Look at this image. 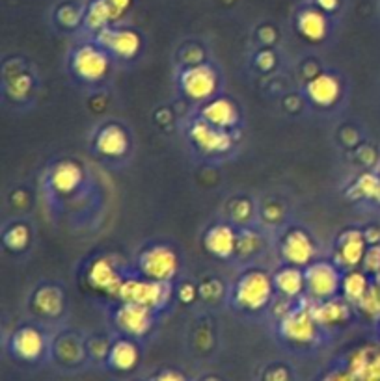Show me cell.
<instances>
[{
    "mask_svg": "<svg viewBox=\"0 0 380 381\" xmlns=\"http://www.w3.org/2000/svg\"><path fill=\"white\" fill-rule=\"evenodd\" d=\"M371 287V283L367 281L365 274H360V271H349L343 281H341V290H343V298L345 301H351V304L358 305L362 301V298L365 296V292Z\"/></svg>",
    "mask_w": 380,
    "mask_h": 381,
    "instance_id": "cell-24",
    "label": "cell"
},
{
    "mask_svg": "<svg viewBox=\"0 0 380 381\" xmlns=\"http://www.w3.org/2000/svg\"><path fill=\"white\" fill-rule=\"evenodd\" d=\"M194 298V288L192 287H184L183 290H181V299L183 301H189V299Z\"/></svg>",
    "mask_w": 380,
    "mask_h": 381,
    "instance_id": "cell-39",
    "label": "cell"
},
{
    "mask_svg": "<svg viewBox=\"0 0 380 381\" xmlns=\"http://www.w3.org/2000/svg\"><path fill=\"white\" fill-rule=\"evenodd\" d=\"M181 88L190 99L205 100L217 89V73L209 66H192L181 75Z\"/></svg>",
    "mask_w": 380,
    "mask_h": 381,
    "instance_id": "cell-7",
    "label": "cell"
},
{
    "mask_svg": "<svg viewBox=\"0 0 380 381\" xmlns=\"http://www.w3.org/2000/svg\"><path fill=\"white\" fill-rule=\"evenodd\" d=\"M106 2H108V8L112 11V19L122 17L131 4V0H106Z\"/></svg>",
    "mask_w": 380,
    "mask_h": 381,
    "instance_id": "cell-34",
    "label": "cell"
},
{
    "mask_svg": "<svg viewBox=\"0 0 380 381\" xmlns=\"http://www.w3.org/2000/svg\"><path fill=\"white\" fill-rule=\"evenodd\" d=\"M61 292L58 288L45 287L41 290H38V294L34 296V307L43 313V315L54 316L61 311Z\"/></svg>",
    "mask_w": 380,
    "mask_h": 381,
    "instance_id": "cell-26",
    "label": "cell"
},
{
    "mask_svg": "<svg viewBox=\"0 0 380 381\" xmlns=\"http://www.w3.org/2000/svg\"><path fill=\"white\" fill-rule=\"evenodd\" d=\"M13 352H15L21 359L32 361L39 357L41 350H43V337L36 331L34 327H22L13 335Z\"/></svg>",
    "mask_w": 380,
    "mask_h": 381,
    "instance_id": "cell-21",
    "label": "cell"
},
{
    "mask_svg": "<svg viewBox=\"0 0 380 381\" xmlns=\"http://www.w3.org/2000/svg\"><path fill=\"white\" fill-rule=\"evenodd\" d=\"M313 318L321 326H335L349 318V305L341 299L330 298L323 301H312Z\"/></svg>",
    "mask_w": 380,
    "mask_h": 381,
    "instance_id": "cell-17",
    "label": "cell"
},
{
    "mask_svg": "<svg viewBox=\"0 0 380 381\" xmlns=\"http://www.w3.org/2000/svg\"><path fill=\"white\" fill-rule=\"evenodd\" d=\"M116 322L129 335H144L151 326V309L138 304H123L116 313Z\"/></svg>",
    "mask_w": 380,
    "mask_h": 381,
    "instance_id": "cell-12",
    "label": "cell"
},
{
    "mask_svg": "<svg viewBox=\"0 0 380 381\" xmlns=\"http://www.w3.org/2000/svg\"><path fill=\"white\" fill-rule=\"evenodd\" d=\"M138 361V350L134 348L133 343L129 341H119L112 346L110 350V363L119 371H129L133 368Z\"/></svg>",
    "mask_w": 380,
    "mask_h": 381,
    "instance_id": "cell-25",
    "label": "cell"
},
{
    "mask_svg": "<svg viewBox=\"0 0 380 381\" xmlns=\"http://www.w3.org/2000/svg\"><path fill=\"white\" fill-rule=\"evenodd\" d=\"M201 119H205L207 123H211L217 128L228 130L237 123L239 119V112L235 108V105L228 99H214L211 103H207L201 110Z\"/></svg>",
    "mask_w": 380,
    "mask_h": 381,
    "instance_id": "cell-16",
    "label": "cell"
},
{
    "mask_svg": "<svg viewBox=\"0 0 380 381\" xmlns=\"http://www.w3.org/2000/svg\"><path fill=\"white\" fill-rule=\"evenodd\" d=\"M367 248H365V237L360 231H346L337 238L335 246V262L341 268L352 270L363 260Z\"/></svg>",
    "mask_w": 380,
    "mask_h": 381,
    "instance_id": "cell-10",
    "label": "cell"
},
{
    "mask_svg": "<svg viewBox=\"0 0 380 381\" xmlns=\"http://www.w3.org/2000/svg\"><path fill=\"white\" fill-rule=\"evenodd\" d=\"M315 331H317V322L313 318L312 305H307L306 301L295 309L287 311L279 322V333L293 343H312L315 338Z\"/></svg>",
    "mask_w": 380,
    "mask_h": 381,
    "instance_id": "cell-5",
    "label": "cell"
},
{
    "mask_svg": "<svg viewBox=\"0 0 380 381\" xmlns=\"http://www.w3.org/2000/svg\"><path fill=\"white\" fill-rule=\"evenodd\" d=\"M256 64L257 67H261L263 71H267V69H270L274 66V56L270 52H263V54H259Z\"/></svg>",
    "mask_w": 380,
    "mask_h": 381,
    "instance_id": "cell-35",
    "label": "cell"
},
{
    "mask_svg": "<svg viewBox=\"0 0 380 381\" xmlns=\"http://www.w3.org/2000/svg\"><path fill=\"white\" fill-rule=\"evenodd\" d=\"M257 248V238L254 232H242L237 238V251L240 253H251Z\"/></svg>",
    "mask_w": 380,
    "mask_h": 381,
    "instance_id": "cell-33",
    "label": "cell"
},
{
    "mask_svg": "<svg viewBox=\"0 0 380 381\" xmlns=\"http://www.w3.org/2000/svg\"><path fill=\"white\" fill-rule=\"evenodd\" d=\"M360 311L363 315H367L369 318H380V281L377 279L371 283V287L362 298V301L358 304Z\"/></svg>",
    "mask_w": 380,
    "mask_h": 381,
    "instance_id": "cell-29",
    "label": "cell"
},
{
    "mask_svg": "<svg viewBox=\"0 0 380 381\" xmlns=\"http://www.w3.org/2000/svg\"><path fill=\"white\" fill-rule=\"evenodd\" d=\"M317 4L326 11H332L337 8V0H317Z\"/></svg>",
    "mask_w": 380,
    "mask_h": 381,
    "instance_id": "cell-38",
    "label": "cell"
},
{
    "mask_svg": "<svg viewBox=\"0 0 380 381\" xmlns=\"http://www.w3.org/2000/svg\"><path fill=\"white\" fill-rule=\"evenodd\" d=\"M351 376L356 381H380V352L363 348L351 361Z\"/></svg>",
    "mask_w": 380,
    "mask_h": 381,
    "instance_id": "cell-15",
    "label": "cell"
},
{
    "mask_svg": "<svg viewBox=\"0 0 380 381\" xmlns=\"http://www.w3.org/2000/svg\"><path fill=\"white\" fill-rule=\"evenodd\" d=\"M138 266L140 271L147 279L170 283L173 279V276L177 274L179 260L177 255L173 253L170 248H166V246H155V248L145 249L144 253L140 255Z\"/></svg>",
    "mask_w": 380,
    "mask_h": 381,
    "instance_id": "cell-4",
    "label": "cell"
},
{
    "mask_svg": "<svg viewBox=\"0 0 380 381\" xmlns=\"http://www.w3.org/2000/svg\"><path fill=\"white\" fill-rule=\"evenodd\" d=\"M73 71L84 80H99L108 71V56L105 50L92 47V45H84L73 56Z\"/></svg>",
    "mask_w": 380,
    "mask_h": 381,
    "instance_id": "cell-6",
    "label": "cell"
},
{
    "mask_svg": "<svg viewBox=\"0 0 380 381\" xmlns=\"http://www.w3.org/2000/svg\"><path fill=\"white\" fill-rule=\"evenodd\" d=\"M82 183V170L75 162H61L50 175V184L58 193H71Z\"/></svg>",
    "mask_w": 380,
    "mask_h": 381,
    "instance_id": "cell-22",
    "label": "cell"
},
{
    "mask_svg": "<svg viewBox=\"0 0 380 381\" xmlns=\"http://www.w3.org/2000/svg\"><path fill=\"white\" fill-rule=\"evenodd\" d=\"M274 288L285 298H298L306 288V276L298 266H285L272 277Z\"/></svg>",
    "mask_w": 380,
    "mask_h": 381,
    "instance_id": "cell-19",
    "label": "cell"
},
{
    "mask_svg": "<svg viewBox=\"0 0 380 381\" xmlns=\"http://www.w3.org/2000/svg\"><path fill=\"white\" fill-rule=\"evenodd\" d=\"M28 229L24 225H13L10 231L6 232L4 242L10 249H24L28 244Z\"/></svg>",
    "mask_w": 380,
    "mask_h": 381,
    "instance_id": "cell-30",
    "label": "cell"
},
{
    "mask_svg": "<svg viewBox=\"0 0 380 381\" xmlns=\"http://www.w3.org/2000/svg\"><path fill=\"white\" fill-rule=\"evenodd\" d=\"M363 270L380 276V246H371L363 255Z\"/></svg>",
    "mask_w": 380,
    "mask_h": 381,
    "instance_id": "cell-31",
    "label": "cell"
},
{
    "mask_svg": "<svg viewBox=\"0 0 380 381\" xmlns=\"http://www.w3.org/2000/svg\"><path fill=\"white\" fill-rule=\"evenodd\" d=\"M237 234L229 225H224V223H218V225L211 227L205 234V244L207 251L218 259H228L237 251Z\"/></svg>",
    "mask_w": 380,
    "mask_h": 381,
    "instance_id": "cell-14",
    "label": "cell"
},
{
    "mask_svg": "<svg viewBox=\"0 0 380 381\" xmlns=\"http://www.w3.org/2000/svg\"><path fill=\"white\" fill-rule=\"evenodd\" d=\"M30 88H32V80H30V77H27V75H17V77L11 78L10 94L13 95L15 99L27 97Z\"/></svg>",
    "mask_w": 380,
    "mask_h": 381,
    "instance_id": "cell-32",
    "label": "cell"
},
{
    "mask_svg": "<svg viewBox=\"0 0 380 381\" xmlns=\"http://www.w3.org/2000/svg\"><path fill=\"white\" fill-rule=\"evenodd\" d=\"M307 97L319 106H332L339 97V82L332 75H319L307 82Z\"/></svg>",
    "mask_w": 380,
    "mask_h": 381,
    "instance_id": "cell-18",
    "label": "cell"
},
{
    "mask_svg": "<svg viewBox=\"0 0 380 381\" xmlns=\"http://www.w3.org/2000/svg\"><path fill=\"white\" fill-rule=\"evenodd\" d=\"M97 43L119 58H133L140 50L138 33L133 30H114L106 27L97 33Z\"/></svg>",
    "mask_w": 380,
    "mask_h": 381,
    "instance_id": "cell-9",
    "label": "cell"
},
{
    "mask_svg": "<svg viewBox=\"0 0 380 381\" xmlns=\"http://www.w3.org/2000/svg\"><path fill=\"white\" fill-rule=\"evenodd\" d=\"M304 276H306L307 296L315 301L334 298L341 288L339 270H337V266L330 264V262L307 264Z\"/></svg>",
    "mask_w": 380,
    "mask_h": 381,
    "instance_id": "cell-3",
    "label": "cell"
},
{
    "mask_svg": "<svg viewBox=\"0 0 380 381\" xmlns=\"http://www.w3.org/2000/svg\"><path fill=\"white\" fill-rule=\"evenodd\" d=\"M156 381H184V378L177 372H164V374L156 378Z\"/></svg>",
    "mask_w": 380,
    "mask_h": 381,
    "instance_id": "cell-36",
    "label": "cell"
},
{
    "mask_svg": "<svg viewBox=\"0 0 380 381\" xmlns=\"http://www.w3.org/2000/svg\"><path fill=\"white\" fill-rule=\"evenodd\" d=\"M117 298L123 304H138L147 309L164 307L170 298V285L153 279H125Z\"/></svg>",
    "mask_w": 380,
    "mask_h": 381,
    "instance_id": "cell-2",
    "label": "cell"
},
{
    "mask_svg": "<svg viewBox=\"0 0 380 381\" xmlns=\"http://www.w3.org/2000/svg\"><path fill=\"white\" fill-rule=\"evenodd\" d=\"M315 255L312 238L304 231H291L282 242V257L291 266H307Z\"/></svg>",
    "mask_w": 380,
    "mask_h": 381,
    "instance_id": "cell-11",
    "label": "cell"
},
{
    "mask_svg": "<svg viewBox=\"0 0 380 381\" xmlns=\"http://www.w3.org/2000/svg\"><path fill=\"white\" fill-rule=\"evenodd\" d=\"M190 136L194 140V144L205 153H224L231 147V136L228 130L217 128L205 119H198L192 123Z\"/></svg>",
    "mask_w": 380,
    "mask_h": 381,
    "instance_id": "cell-8",
    "label": "cell"
},
{
    "mask_svg": "<svg viewBox=\"0 0 380 381\" xmlns=\"http://www.w3.org/2000/svg\"><path fill=\"white\" fill-rule=\"evenodd\" d=\"M379 281H380V276H379Z\"/></svg>",
    "mask_w": 380,
    "mask_h": 381,
    "instance_id": "cell-40",
    "label": "cell"
},
{
    "mask_svg": "<svg viewBox=\"0 0 380 381\" xmlns=\"http://www.w3.org/2000/svg\"><path fill=\"white\" fill-rule=\"evenodd\" d=\"M272 279L259 270H251L240 277L235 285L233 296L239 307L248 311H259L272 298Z\"/></svg>",
    "mask_w": 380,
    "mask_h": 381,
    "instance_id": "cell-1",
    "label": "cell"
},
{
    "mask_svg": "<svg viewBox=\"0 0 380 381\" xmlns=\"http://www.w3.org/2000/svg\"><path fill=\"white\" fill-rule=\"evenodd\" d=\"M352 197L373 199L380 203V177L371 175V173H363L356 183L352 184Z\"/></svg>",
    "mask_w": 380,
    "mask_h": 381,
    "instance_id": "cell-27",
    "label": "cell"
},
{
    "mask_svg": "<svg viewBox=\"0 0 380 381\" xmlns=\"http://www.w3.org/2000/svg\"><path fill=\"white\" fill-rule=\"evenodd\" d=\"M110 21H114V19H112V11L108 8V2L106 0H95L94 4L89 6L88 15H86L88 27L94 28V30H103Z\"/></svg>",
    "mask_w": 380,
    "mask_h": 381,
    "instance_id": "cell-28",
    "label": "cell"
},
{
    "mask_svg": "<svg viewBox=\"0 0 380 381\" xmlns=\"http://www.w3.org/2000/svg\"><path fill=\"white\" fill-rule=\"evenodd\" d=\"M97 151L105 156H122L129 149L127 134L123 133V128L117 125H108V127L101 128L95 140Z\"/></svg>",
    "mask_w": 380,
    "mask_h": 381,
    "instance_id": "cell-20",
    "label": "cell"
},
{
    "mask_svg": "<svg viewBox=\"0 0 380 381\" xmlns=\"http://www.w3.org/2000/svg\"><path fill=\"white\" fill-rule=\"evenodd\" d=\"M298 30L309 41H321L326 36V19L317 10L302 11L298 15Z\"/></svg>",
    "mask_w": 380,
    "mask_h": 381,
    "instance_id": "cell-23",
    "label": "cell"
},
{
    "mask_svg": "<svg viewBox=\"0 0 380 381\" xmlns=\"http://www.w3.org/2000/svg\"><path fill=\"white\" fill-rule=\"evenodd\" d=\"M354 378L351 374H341V372H334V374H330V376L324 378L323 381H352Z\"/></svg>",
    "mask_w": 380,
    "mask_h": 381,
    "instance_id": "cell-37",
    "label": "cell"
},
{
    "mask_svg": "<svg viewBox=\"0 0 380 381\" xmlns=\"http://www.w3.org/2000/svg\"><path fill=\"white\" fill-rule=\"evenodd\" d=\"M88 281L94 288L105 290L106 294H112V296H117L123 285L122 276L117 274V270L108 259L95 260L94 264L89 266Z\"/></svg>",
    "mask_w": 380,
    "mask_h": 381,
    "instance_id": "cell-13",
    "label": "cell"
}]
</instances>
